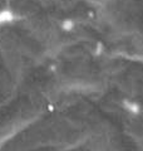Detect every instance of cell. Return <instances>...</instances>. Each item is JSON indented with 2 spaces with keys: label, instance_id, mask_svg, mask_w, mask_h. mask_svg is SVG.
Returning a JSON list of instances; mask_svg holds the SVG:
<instances>
[{
  "label": "cell",
  "instance_id": "6da1fadb",
  "mask_svg": "<svg viewBox=\"0 0 143 151\" xmlns=\"http://www.w3.org/2000/svg\"><path fill=\"white\" fill-rule=\"evenodd\" d=\"M121 107L127 115H129L132 117H137L142 113V106L139 102H137L136 100L132 98H122L121 101Z\"/></svg>",
  "mask_w": 143,
  "mask_h": 151
},
{
  "label": "cell",
  "instance_id": "7a4b0ae2",
  "mask_svg": "<svg viewBox=\"0 0 143 151\" xmlns=\"http://www.w3.org/2000/svg\"><path fill=\"white\" fill-rule=\"evenodd\" d=\"M15 19V13L10 9H1L0 10V24H6Z\"/></svg>",
  "mask_w": 143,
  "mask_h": 151
},
{
  "label": "cell",
  "instance_id": "3957f363",
  "mask_svg": "<svg viewBox=\"0 0 143 151\" xmlns=\"http://www.w3.org/2000/svg\"><path fill=\"white\" fill-rule=\"evenodd\" d=\"M61 28H63L64 30H72L74 28V23L70 20V19H66V20L63 22V24H61Z\"/></svg>",
  "mask_w": 143,
  "mask_h": 151
}]
</instances>
